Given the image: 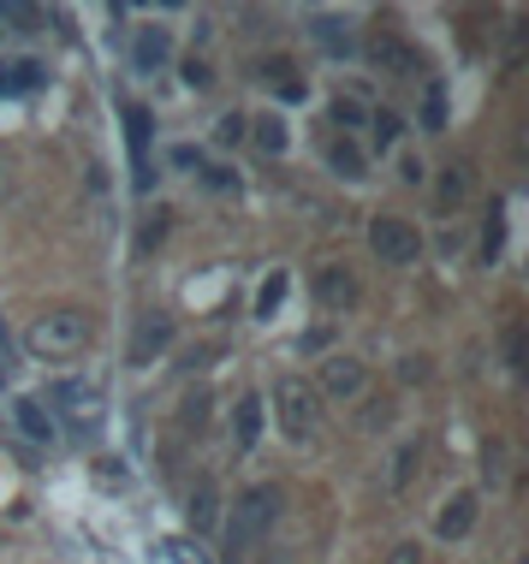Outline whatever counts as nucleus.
<instances>
[{
	"label": "nucleus",
	"instance_id": "f257e3e1",
	"mask_svg": "<svg viewBox=\"0 0 529 564\" xmlns=\"http://www.w3.org/2000/svg\"><path fill=\"white\" fill-rule=\"evenodd\" d=\"M280 511H285V487L280 481L250 487V494L233 506V517H226V558H245L250 546H262V535L280 523Z\"/></svg>",
	"mask_w": 529,
	"mask_h": 564
},
{
	"label": "nucleus",
	"instance_id": "f03ea898",
	"mask_svg": "<svg viewBox=\"0 0 529 564\" xmlns=\"http://www.w3.org/2000/svg\"><path fill=\"white\" fill-rule=\"evenodd\" d=\"M24 345H30V357H42V362L78 357V350L89 345V315L84 310H48V315H36L30 333H24Z\"/></svg>",
	"mask_w": 529,
	"mask_h": 564
},
{
	"label": "nucleus",
	"instance_id": "7ed1b4c3",
	"mask_svg": "<svg viewBox=\"0 0 529 564\" xmlns=\"http://www.w3.org/2000/svg\"><path fill=\"white\" fill-rule=\"evenodd\" d=\"M274 422H280V434L292 440V446H310V440L322 434V399H315L310 380H298V375L280 380L274 387Z\"/></svg>",
	"mask_w": 529,
	"mask_h": 564
},
{
	"label": "nucleus",
	"instance_id": "20e7f679",
	"mask_svg": "<svg viewBox=\"0 0 529 564\" xmlns=\"http://www.w3.org/2000/svg\"><path fill=\"white\" fill-rule=\"evenodd\" d=\"M369 250L381 256V262H392V268H411L422 256V232L411 220H399V215H375L369 220Z\"/></svg>",
	"mask_w": 529,
	"mask_h": 564
},
{
	"label": "nucleus",
	"instance_id": "39448f33",
	"mask_svg": "<svg viewBox=\"0 0 529 564\" xmlns=\"http://www.w3.org/2000/svg\"><path fill=\"white\" fill-rule=\"evenodd\" d=\"M48 404L72 422V429H89V422L101 416V387H96V380H54Z\"/></svg>",
	"mask_w": 529,
	"mask_h": 564
},
{
	"label": "nucleus",
	"instance_id": "423d86ee",
	"mask_svg": "<svg viewBox=\"0 0 529 564\" xmlns=\"http://www.w3.org/2000/svg\"><path fill=\"white\" fill-rule=\"evenodd\" d=\"M173 345V315H161V310H149L138 327H131V345H126V362L131 369H149V362L161 357V350Z\"/></svg>",
	"mask_w": 529,
	"mask_h": 564
},
{
	"label": "nucleus",
	"instance_id": "0eeeda50",
	"mask_svg": "<svg viewBox=\"0 0 529 564\" xmlns=\"http://www.w3.org/2000/svg\"><path fill=\"white\" fill-rule=\"evenodd\" d=\"M315 303H322V315H345L357 303V273L352 268H322L315 273Z\"/></svg>",
	"mask_w": 529,
	"mask_h": 564
},
{
	"label": "nucleus",
	"instance_id": "6e6552de",
	"mask_svg": "<svg viewBox=\"0 0 529 564\" xmlns=\"http://www.w3.org/2000/svg\"><path fill=\"white\" fill-rule=\"evenodd\" d=\"M173 59V30L168 24H143L138 42H131V66L138 72H161Z\"/></svg>",
	"mask_w": 529,
	"mask_h": 564
},
{
	"label": "nucleus",
	"instance_id": "1a4fd4ad",
	"mask_svg": "<svg viewBox=\"0 0 529 564\" xmlns=\"http://www.w3.org/2000/svg\"><path fill=\"white\" fill-rule=\"evenodd\" d=\"M476 511H482L476 494H452L441 506V517H434V535H441V541H464L476 529Z\"/></svg>",
	"mask_w": 529,
	"mask_h": 564
},
{
	"label": "nucleus",
	"instance_id": "9d476101",
	"mask_svg": "<svg viewBox=\"0 0 529 564\" xmlns=\"http://www.w3.org/2000/svg\"><path fill=\"white\" fill-rule=\"evenodd\" d=\"M363 392V362L352 357H327L322 362V387H315V399H357Z\"/></svg>",
	"mask_w": 529,
	"mask_h": 564
},
{
	"label": "nucleus",
	"instance_id": "9b49d317",
	"mask_svg": "<svg viewBox=\"0 0 529 564\" xmlns=\"http://www.w3.org/2000/svg\"><path fill=\"white\" fill-rule=\"evenodd\" d=\"M149 137H155V113H149V108H126V143H131V161H138V191L155 185V166H143Z\"/></svg>",
	"mask_w": 529,
	"mask_h": 564
},
{
	"label": "nucleus",
	"instance_id": "f8f14e48",
	"mask_svg": "<svg viewBox=\"0 0 529 564\" xmlns=\"http://www.w3.org/2000/svg\"><path fill=\"white\" fill-rule=\"evenodd\" d=\"M42 78H48V66H42V59H7V66H0V101L42 89Z\"/></svg>",
	"mask_w": 529,
	"mask_h": 564
},
{
	"label": "nucleus",
	"instance_id": "ddd939ff",
	"mask_svg": "<svg viewBox=\"0 0 529 564\" xmlns=\"http://www.w3.org/2000/svg\"><path fill=\"white\" fill-rule=\"evenodd\" d=\"M256 72H262V78H268V84H274V89H280V96H285V101H304V96H310V84H304V72H298V66H292V59H280V54H268V59H262V66H256Z\"/></svg>",
	"mask_w": 529,
	"mask_h": 564
},
{
	"label": "nucleus",
	"instance_id": "4468645a",
	"mask_svg": "<svg viewBox=\"0 0 529 564\" xmlns=\"http://www.w3.org/2000/svg\"><path fill=\"white\" fill-rule=\"evenodd\" d=\"M310 30H315V42H322L327 54H352V48H357V36H352V19H339V12H315V19H310Z\"/></svg>",
	"mask_w": 529,
	"mask_h": 564
},
{
	"label": "nucleus",
	"instance_id": "2eb2a0df",
	"mask_svg": "<svg viewBox=\"0 0 529 564\" xmlns=\"http://www.w3.org/2000/svg\"><path fill=\"white\" fill-rule=\"evenodd\" d=\"M327 166H334L339 178H363V166H369V155L357 149V137H334V143H327Z\"/></svg>",
	"mask_w": 529,
	"mask_h": 564
},
{
	"label": "nucleus",
	"instance_id": "dca6fc26",
	"mask_svg": "<svg viewBox=\"0 0 529 564\" xmlns=\"http://www.w3.org/2000/svg\"><path fill=\"white\" fill-rule=\"evenodd\" d=\"M417 464H422V440H404L399 452H392V469H387V494H404L417 476Z\"/></svg>",
	"mask_w": 529,
	"mask_h": 564
},
{
	"label": "nucleus",
	"instance_id": "f3484780",
	"mask_svg": "<svg viewBox=\"0 0 529 564\" xmlns=\"http://www.w3.org/2000/svg\"><path fill=\"white\" fill-rule=\"evenodd\" d=\"M12 416H19V429L30 440H54V416H48V404H42V399H19V404H12Z\"/></svg>",
	"mask_w": 529,
	"mask_h": 564
},
{
	"label": "nucleus",
	"instance_id": "a211bd4d",
	"mask_svg": "<svg viewBox=\"0 0 529 564\" xmlns=\"http://www.w3.org/2000/svg\"><path fill=\"white\" fill-rule=\"evenodd\" d=\"M215 511H220V506H215V481L203 476V481L191 487V506H185V517H191V529H215Z\"/></svg>",
	"mask_w": 529,
	"mask_h": 564
},
{
	"label": "nucleus",
	"instance_id": "6ab92c4d",
	"mask_svg": "<svg viewBox=\"0 0 529 564\" xmlns=\"http://www.w3.org/2000/svg\"><path fill=\"white\" fill-rule=\"evenodd\" d=\"M233 434H238V446H256V434H262V399H238Z\"/></svg>",
	"mask_w": 529,
	"mask_h": 564
},
{
	"label": "nucleus",
	"instance_id": "aec40b11",
	"mask_svg": "<svg viewBox=\"0 0 529 564\" xmlns=\"http://www.w3.org/2000/svg\"><path fill=\"white\" fill-rule=\"evenodd\" d=\"M250 137H256L262 155H280V149H285V126H280V119H250Z\"/></svg>",
	"mask_w": 529,
	"mask_h": 564
},
{
	"label": "nucleus",
	"instance_id": "412c9836",
	"mask_svg": "<svg viewBox=\"0 0 529 564\" xmlns=\"http://www.w3.org/2000/svg\"><path fill=\"white\" fill-rule=\"evenodd\" d=\"M280 297H285V273H268V280H262V292H256V315L268 322V315L280 310Z\"/></svg>",
	"mask_w": 529,
	"mask_h": 564
},
{
	"label": "nucleus",
	"instance_id": "4be33fe9",
	"mask_svg": "<svg viewBox=\"0 0 529 564\" xmlns=\"http://www.w3.org/2000/svg\"><path fill=\"white\" fill-rule=\"evenodd\" d=\"M471 191V166H446V185H441V208H458V196Z\"/></svg>",
	"mask_w": 529,
	"mask_h": 564
},
{
	"label": "nucleus",
	"instance_id": "5701e85b",
	"mask_svg": "<svg viewBox=\"0 0 529 564\" xmlns=\"http://www.w3.org/2000/svg\"><path fill=\"white\" fill-rule=\"evenodd\" d=\"M327 113H334V126H339V137H352V131L363 126V108H357L352 96H334V108H327Z\"/></svg>",
	"mask_w": 529,
	"mask_h": 564
},
{
	"label": "nucleus",
	"instance_id": "b1692460",
	"mask_svg": "<svg viewBox=\"0 0 529 564\" xmlns=\"http://www.w3.org/2000/svg\"><path fill=\"white\" fill-rule=\"evenodd\" d=\"M369 126H375V143H381V149H392V143H399V126H404V119L381 108V113H375V119H369Z\"/></svg>",
	"mask_w": 529,
	"mask_h": 564
},
{
	"label": "nucleus",
	"instance_id": "393cba45",
	"mask_svg": "<svg viewBox=\"0 0 529 564\" xmlns=\"http://www.w3.org/2000/svg\"><path fill=\"white\" fill-rule=\"evenodd\" d=\"M506 362H511V369H523V322L506 327Z\"/></svg>",
	"mask_w": 529,
	"mask_h": 564
},
{
	"label": "nucleus",
	"instance_id": "a878e982",
	"mask_svg": "<svg viewBox=\"0 0 529 564\" xmlns=\"http://www.w3.org/2000/svg\"><path fill=\"white\" fill-rule=\"evenodd\" d=\"M238 137H250V119L245 113H226L220 119V143H238Z\"/></svg>",
	"mask_w": 529,
	"mask_h": 564
},
{
	"label": "nucleus",
	"instance_id": "bb28decb",
	"mask_svg": "<svg viewBox=\"0 0 529 564\" xmlns=\"http://www.w3.org/2000/svg\"><path fill=\"white\" fill-rule=\"evenodd\" d=\"M185 84L191 89H208V84H215V72H208L203 59H185Z\"/></svg>",
	"mask_w": 529,
	"mask_h": 564
},
{
	"label": "nucleus",
	"instance_id": "cd10ccee",
	"mask_svg": "<svg viewBox=\"0 0 529 564\" xmlns=\"http://www.w3.org/2000/svg\"><path fill=\"white\" fill-rule=\"evenodd\" d=\"M387 564H422V546H417V541H399V546L387 553Z\"/></svg>",
	"mask_w": 529,
	"mask_h": 564
},
{
	"label": "nucleus",
	"instance_id": "c85d7f7f",
	"mask_svg": "<svg viewBox=\"0 0 529 564\" xmlns=\"http://www.w3.org/2000/svg\"><path fill=\"white\" fill-rule=\"evenodd\" d=\"M179 422H185V429H203V422H208V399H191V404H185V416H179Z\"/></svg>",
	"mask_w": 529,
	"mask_h": 564
},
{
	"label": "nucleus",
	"instance_id": "c756f323",
	"mask_svg": "<svg viewBox=\"0 0 529 564\" xmlns=\"http://www.w3.org/2000/svg\"><path fill=\"white\" fill-rule=\"evenodd\" d=\"M422 119H429V126H441V119H446V101L434 96V89H429V101H422Z\"/></svg>",
	"mask_w": 529,
	"mask_h": 564
}]
</instances>
